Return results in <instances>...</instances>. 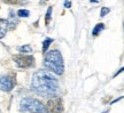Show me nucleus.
<instances>
[{
  "instance_id": "nucleus-1",
  "label": "nucleus",
  "mask_w": 124,
  "mask_h": 113,
  "mask_svg": "<svg viewBox=\"0 0 124 113\" xmlns=\"http://www.w3.org/2000/svg\"><path fill=\"white\" fill-rule=\"evenodd\" d=\"M31 89L43 97H56L60 91L59 80L47 70H39L32 75Z\"/></svg>"
},
{
  "instance_id": "nucleus-2",
  "label": "nucleus",
  "mask_w": 124,
  "mask_h": 113,
  "mask_svg": "<svg viewBox=\"0 0 124 113\" xmlns=\"http://www.w3.org/2000/svg\"><path fill=\"white\" fill-rule=\"evenodd\" d=\"M44 66L49 72H53L56 75H62L64 71V62H63V57L60 50L58 49L49 50L45 55Z\"/></svg>"
},
{
  "instance_id": "nucleus-3",
  "label": "nucleus",
  "mask_w": 124,
  "mask_h": 113,
  "mask_svg": "<svg viewBox=\"0 0 124 113\" xmlns=\"http://www.w3.org/2000/svg\"><path fill=\"white\" fill-rule=\"evenodd\" d=\"M20 110L29 113H45V106L39 100L32 97H24L20 103Z\"/></svg>"
},
{
  "instance_id": "nucleus-4",
  "label": "nucleus",
  "mask_w": 124,
  "mask_h": 113,
  "mask_svg": "<svg viewBox=\"0 0 124 113\" xmlns=\"http://www.w3.org/2000/svg\"><path fill=\"white\" fill-rule=\"evenodd\" d=\"M13 61L15 62V64L17 65V67L21 69H29L35 65V57L33 56H28V55H14Z\"/></svg>"
},
{
  "instance_id": "nucleus-5",
  "label": "nucleus",
  "mask_w": 124,
  "mask_h": 113,
  "mask_svg": "<svg viewBox=\"0 0 124 113\" xmlns=\"http://www.w3.org/2000/svg\"><path fill=\"white\" fill-rule=\"evenodd\" d=\"M62 112H63V105H62V100L60 97H52V100H49L45 106V113Z\"/></svg>"
},
{
  "instance_id": "nucleus-6",
  "label": "nucleus",
  "mask_w": 124,
  "mask_h": 113,
  "mask_svg": "<svg viewBox=\"0 0 124 113\" xmlns=\"http://www.w3.org/2000/svg\"><path fill=\"white\" fill-rule=\"evenodd\" d=\"M15 86V80L9 75H0V90L10 91Z\"/></svg>"
},
{
  "instance_id": "nucleus-7",
  "label": "nucleus",
  "mask_w": 124,
  "mask_h": 113,
  "mask_svg": "<svg viewBox=\"0 0 124 113\" xmlns=\"http://www.w3.org/2000/svg\"><path fill=\"white\" fill-rule=\"evenodd\" d=\"M8 29H9V26H8V22H7V20H2V18H0V39H2L5 35H6Z\"/></svg>"
},
{
  "instance_id": "nucleus-8",
  "label": "nucleus",
  "mask_w": 124,
  "mask_h": 113,
  "mask_svg": "<svg viewBox=\"0 0 124 113\" xmlns=\"http://www.w3.org/2000/svg\"><path fill=\"white\" fill-rule=\"evenodd\" d=\"M18 16L17 14H14L13 12H10V14H9V17L8 20H7V22H8V26L10 27V29H14L15 26L17 25L18 23Z\"/></svg>"
},
{
  "instance_id": "nucleus-9",
  "label": "nucleus",
  "mask_w": 124,
  "mask_h": 113,
  "mask_svg": "<svg viewBox=\"0 0 124 113\" xmlns=\"http://www.w3.org/2000/svg\"><path fill=\"white\" fill-rule=\"evenodd\" d=\"M52 42H53V39H52V38H46V39L43 41V53H46L48 50V47L51 46Z\"/></svg>"
},
{
  "instance_id": "nucleus-10",
  "label": "nucleus",
  "mask_w": 124,
  "mask_h": 113,
  "mask_svg": "<svg viewBox=\"0 0 124 113\" xmlns=\"http://www.w3.org/2000/svg\"><path fill=\"white\" fill-rule=\"evenodd\" d=\"M105 29V25H103V23H98L97 25L94 26V29H93V35L95 37V35L100 34V32Z\"/></svg>"
},
{
  "instance_id": "nucleus-11",
  "label": "nucleus",
  "mask_w": 124,
  "mask_h": 113,
  "mask_svg": "<svg viewBox=\"0 0 124 113\" xmlns=\"http://www.w3.org/2000/svg\"><path fill=\"white\" fill-rule=\"evenodd\" d=\"M18 52L20 53H31L32 52V48H31L30 45H24V46H21L18 47Z\"/></svg>"
},
{
  "instance_id": "nucleus-12",
  "label": "nucleus",
  "mask_w": 124,
  "mask_h": 113,
  "mask_svg": "<svg viewBox=\"0 0 124 113\" xmlns=\"http://www.w3.org/2000/svg\"><path fill=\"white\" fill-rule=\"evenodd\" d=\"M17 16L18 17H29L30 16V12L27 9H20L17 12Z\"/></svg>"
},
{
  "instance_id": "nucleus-13",
  "label": "nucleus",
  "mask_w": 124,
  "mask_h": 113,
  "mask_svg": "<svg viewBox=\"0 0 124 113\" xmlns=\"http://www.w3.org/2000/svg\"><path fill=\"white\" fill-rule=\"evenodd\" d=\"M51 16H52V7H48V9H47V13H46V17H45V24H46V25H48V24H49Z\"/></svg>"
},
{
  "instance_id": "nucleus-14",
  "label": "nucleus",
  "mask_w": 124,
  "mask_h": 113,
  "mask_svg": "<svg viewBox=\"0 0 124 113\" xmlns=\"http://www.w3.org/2000/svg\"><path fill=\"white\" fill-rule=\"evenodd\" d=\"M108 13H109V8H108V7H102L101 13H100V16H101V17H105Z\"/></svg>"
},
{
  "instance_id": "nucleus-15",
  "label": "nucleus",
  "mask_w": 124,
  "mask_h": 113,
  "mask_svg": "<svg viewBox=\"0 0 124 113\" xmlns=\"http://www.w3.org/2000/svg\"><path fill=\"white\" fill-rule=\"evenodd\" d=\"M64 7H66V8H70L71 7V1L70 0H66V1H64Z\"/></svg>"
},
{
  "instance_id": "nucleus-16",
  "label": "nucleus",
  "mask_w": 124,
  "mask_h": 113,
  "mask_svg": "<svg viewBox=\"0 0 124 113\" xmlns=\"http://www.w3.org/2000/svg\"><path fill=\"white\" fill-rule=\"evenodd\" d=\"M123 71H124V67H122V69H121L120 71H118V72H117V73H116V75H117V74H120L121 72H123Z\"/></svg>"
},
{
  "instance_id": "nucleus-17",
  "label": "nucleus",
  "mask_w": 124,
  "mask_h": 113,
  "mask_svg": "<svg viewBox=\"0 0 124 113\" xmlns=\"http://www.w3.org/2000/svg\"><path fill=\"white\" fill-rule=\"evenodd\" d=\"M0 113H1V110H0Z\"/></svg>"
},
{
  "instance_id": "nucleus-18",
  "label": "nucleus",
  "mask_w": 124,
  "mask_h": 113,
  "mask_svg": "<svg viewBox=\"0 0 124 113\" xmlns=\"http://www.w3.org/2000/svg\"><path fill=\"white\" fill-rule=\"evenodd\" d=\"M46 1H48V0H46Z\"/></svg>"
}]
</instances>
